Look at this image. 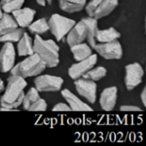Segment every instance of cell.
<instances>
[{
    "mask_svg": "<svg viewBox=\"0 0 146 146\" xmlns=\"http://www.w3.org/2000/svg\"><path fill=\"white\" fill-rule=\"evenodd\" d=\"M26 80L18 75H11L7 79V86L2 96H0V104L8 111L15 110L21 105L24 98V89L27 87Z\"/></svg>",
    "mask_w": 146,
    "mask_h": 146,
    "instance_id": "obj_1",
    "label": "cell"
},
{
    "mask_svg": "<svg viewBox=\"0 0 146 146\" xmlns=\"http://www.w3.org/2000/svg\"><path fill=\"white\" fill-rule=\"evenodd\" d=\"M33 52L44 62L46 68H55L59 62V46L52 39H43L40 35H35Z\"/></svg>",
    "mask_w": 146,
    "mask_h": 146,
    "instance_id": "obj_2",
    "label": "cell"
},
{
    "mask_svg": "<svg viewBox=\"0 0 146 146\" xmlns=\"http://www.w3.org/2000/svg\"><path fill=\"white\" fill-rule=\"evenodd\" d=\"M46 66L42 59L35 53L27 56L23 61L18 62L9 71L11 75H18L24 79L39 75Z\"/></svg>",
    "mask_w": 146,
    "mask_h": 146,
    "instance_id": "obj_3",
    "label": "cell"
},
{
    "mask_svg": "<svg viewBox=\"0 0 146 146\" xmlns=\"http://www.w3.org/2000/svg\"><path fill=\"white\" fill-rule=\"evenodd\" d=\"M51 33L57 41H62L69 30L76 23L74 20L67 18L59 14H53L48 21Z\"/></svg>",
    "mask_w": 146,
    "mask_h": 146,
    "instance_id": "obj_4",
    "label": "cell"
},
{
    "mask_svg": "<svg viewBox=\"0 0 146 146\" xmlns=\"http://www.w3.org/2000/svg\"><path fill=\"white\" fill-rule=\"evenodd\" d=\"M63 79L50 74L38 75L34 80L35 88L40 92H56L61 90Z\"/></svg>",
    "mask_w": 146,
    "mask_h": 146,
    "instance_id": "obj_5",
    "label": "cell"
},
{
    "mask_svg": "<svg viewBox=\"0 0 146 146\" xmlns=\"http://www.w3.org/2000/svg\"><path fill=\"white\" fill-rule=\"evenodd\" d=\"M93 49L106 60H117L123 56L122 46L117 39L111 42L96 44Z\"/></svg>",
    "mask_w": 146,
    "mask_h": 146,
    "instance_id": "obj_6",
    "label": "cell"
},
{
    "mask_svg": "<svg viewBox=\"0 0 146 146\" xmlns=\"http://www.w3.org/2000/svg\"><path fill=\"white\" fill-rule=\"evenodd\" d=\"M125 85L127 90H133L141 84L145 71L139 63L133 62L127 65L125 67Z\"/></svg>",
    "mask_w": 146,
    "mask_h": 146,
    "instance_id": "obj_7",
    "label": "cell"
},
{
    "mask_svg": "<svg viewBox=\"0 0 146 146\" xmlns=\"http://www.w3.org/2000/svg\"><path fill=\"white\" fill-rule=\"evenodd\" d=\"M74 86L78 93L85 98L89 103L94 104L97 101L98 86L95 81L79 78L74 80Z\"/></svg>",
    "mask_w": 146,
    "mask_h": 146,
    "instance_id": "obj_8",
    "label": "cell"
},
{
    "mask_svg": "<svg viewBox=\"0 0 146 146\" xmlns=\"http://www.w3.org/2000/svg\"><path fill=\"white\" fill-rule=\"evenodd\" d=\"M97 62H98V56L96 54H92L87 58L79 61L76 63H74L68 68L69 77L74 80L81 78L84 74H86L91 68H94Z\"/></svg>",
    "mask_w": 146,
    "mask_h": 146,
    "instance_id": "obj_9",
    "label": "cell"
},
{
    "mask_svg": "<svg viewBox=\"0 0 146 146\" xmlns=\"http://www.w3.org/2000/svg\"><path fill=\"white\" fill-rule=\"evenodd\" d=\"M15 62V50L12 43L6 42L0 50V72L8 73L14 67Z\"/></svg>",
    "mask_w": 146,
    "mask_h": 146,
    "instance_id": "obj_10",
    "label": "cell"
},
{
    "mask_svg": "<svg viewBox=\"0 0 146 146\" xmlns=\"http://www.w3.org/2000/svg\"><path fill=\"white\" fill-rule=\"evenodd\" d=\"M86 35H87L86 25L82 21L76 22L66 35L67 44H68L69 47H71L74 44L83 43L85 39H86Z\"/></svg>",
    "mask_w": 146,
    "mask_h": 146,
    "instance_id": "obj_11",
    "label": "cell"
},
{
    "mask_svg": "<svg viewBox=\"0 0 146 146\" xmlns=\"http://www.w3.org/2000/svg\"><path fill=\"white\" fill-rule=\"evenodd\" d=\"M118 89L116 86H110L105 88L99 98V104L101 108L104 111H111L114 110L117 101Z\"/></svg>",
    "mask_w": 146,
    "mask_h": 146,
    "instance_id": "obj_12",
    "label": "cell"
},
{
    "mask_svg": "<svg viewBox=\"0 0 146 146\" xmlns=\"http://www.w3.org/2000/svg\"><path fill=\"white\" fill-rule=\"evenodd\" d=\"M62 96L67 101L68 106L70 107L71 111H92V108H91L85 102L80 100L76 95L71 92L68 89H64L61 92Z\"/></svg>",
    "mask_w": 146,
    "mask_h": 146,
    "instance_id": "obj_13",
    "label": "cell"
},
{
    "mask_svg": "<svg viewBox=\"0 0 146 146\" xmlns=\"http://www.w3.org/2000/svg\"><path fill=\"white\" fill-rule=\"evenodd\" d=\"M36 15V11L31 8H21L12 12V16L15 20L18 27L25 28L27 27L33 21Z\"/></svg>",
    "mask_w": 146,
    "mask_h": 146,
    "instance_id": "obj_14",
    "label": "cell"
},
{
    "mask_svg": "<svg viewBox=\"0 0 146 146\" xmlns=\"http://www.w3.org/2000/svg\"><path fill=\"white\" fill-rule=\"evenodd\" d=\"M118 4L119 0H102V2L96 9L92 17L96 20L102 19L113 12L114 9L118 6Z\"/></svg>",
    "mask_w": 146,
    "mask_h": 146,
    "instance_id": "obj_15",
    "label": "cell"
},
{
    "mask_svg": "<svg viewBox=\"0 0 146 146\" xmlns=\"http://www.w3.org/2000/svg\"><path fill=\"white\" fill-rule=\"evenodd\" d=\"M81 21L86 25L87 27V35L86 39L88 41V44L92 47V49L94 48L95 44H97L96 41V34L98 30V20H96L93 17H85L81 19Z\"/></svg>",
    "mask_w": 146,
    "mask_h": 146,
    "instance_id": "obj_16",
    "label": "cell"
},
{
    "mask_svg": "<svg viewBox=\"0 0 146 146\" xmlns=\"http://www.w3.org/2000/svg\"><path fill=\"white\" fill-rule=\"evenodd\" d=\"M17 52L20 56H27L33 54V42L26 32L19 39L17 44Z\"/></svg>",
    "mask_w": 146,
    "mask_h": 146,
    "instance_id": "obj_17",
    "label": "cell"
},
{
    "mask_svg": "<svg viewBox=\"0 0 146 146\" xmlns=\"http://www.w3.org/2000/svg\"><path fill=\"white\" fill-rule=\"evenodd\" d=\"M86 0H59V8L67 13H75L84 9Z\"/></svg>",
    "mask_w": 146,
    "mask_h": 146,
    "instance_id": "obj_18",
    "label": "cell"
},
{
    "mask_svg": "<svg viewBox=\"0 0 146 146\" xmlns=\"http://www.w3.org/2000/svg\"><path fill=\"white\" fill-rule=\"evenodd\" d=\"M70 50L73 53L75 61L79 62L84 60L92 54V49L88 44L80 43L70 47Z\"/></svg>",
    "mask_w": 146,
    "mask_h": 146,
    "instance_id": "obj_19",
    "label": "cell"
},
{
    "mask_svg": "<svg viewBox=\"0 0 146 146\" xmlns=\"http://www.w3.org/2000/svg\"><path fill=\"white\" fill-rule=\"evenodd\" d=\"M121 38V33L115 28L110 27L108 29L98 30L96 34V41L99 43L111 42Z\"/></svg>",
    "mask_w": 146,
    "mask_h": 146,
    "instance_id": "obj_20",
    "label": "cell"
},
{
    "mask_svg": "<svg viewBox=\"0 0 146 146\" xmlns=\"http://www.w3.org/2000/svg\"><path fill=\"white\" fill-rule=\"evenodd\" d=\"M18 27V25L12 15L9 13H3L0 17V36L6 34Z\"/></svg>",
    "mask_w": 146,
    "mask_h": 146,
    "instance_id": "obj_21",
    "label": "cell"
},
{
    "mask_svg": "<svg viewBox=\"0 0 146 146\" xmlns=\"http://www.w3.org/2000/svg\"><path fill=\"white\" fill-rule=\"evenodd\" d=\"M29 32L33 34L41 35L45 33L50 30L49 23L46 18H40L35 21H33L28 27H27Z\"/></svg>",
    "mask_w": 146,
    "mask_h": 146,
    "instance_id": "obj_22",
    "label": "cell"
},
{
    "mask_svg": "<svg viewBox=\"0 0 146 146\" xmlns=\"http://www.w3.org/2000/svg\"><path fill=\"white\" fill-rule=\"evenodd\" d=\"M106 74H107V69L102 66H99L95 68H92L90 70H88L86 74H84L82 75V78L96 82V81L100 80L103 78H104L106 76Z\"/></svg>",
    "mask_w": 146,
    "mask_h": 146,
    "instance_id": "obj_23",
    "label": "cell"
},
{
    "mask_svg": "<svg viewBox=\"0 0 146 146\" xmlns=\"http://www.w3.org/2000/svg\"><path fill=\"white\" fill-rule=\"evenodd\" d=\"M39 92L35 88V87H32L29 89V91L24 94V98L21 103V105L23 106V109L26 110H28L29 107L34 103L36 102L38 98H40L39 96Z\"/></svg>",
    "mask_w": 146,
    "mask_h": 146,
    "instance_id": "obj_24",
    "label": "cell"
},
{
    "mask_svg": "<svg viewBox=\"0 0 146 146\" xmlns=\"http://www.w3.org/2000/svg\"><path fill=\"white\" fill-rule=\"evenodd\" d=\"M24 33H25L24 28L17 27L16 29H15V30H13V31H11V32H9V33H8L6 34H3V35L0 36V42H2V43L18 42Z\"/></svg>",
    "mask_w": 146,
    "mask_h": 146,
    "instance_id": "obj_25",
    "label": "cell"
},
{
    "mask_svg": "<svg viewBox=\"0 0 146 146\" xmlns=\"http://www.w3.org/2000/svg\"><path fill=\"white\" fill-rule=\"evenodd\" d=\"M25 0H9L8 2H0L1 9L4 13H12L13 11L21 9L23 6Z\"/></svg>",
    "mask_w": 146,
    "mask_h": 146,
    "instance_id": "obj_26",
    "label": "cell"
},
{
    "mask_svg": "<svg viewBox=\"0 0 146 146\" xmlns=\"http://www.w3.org/2000/svg\"><path fill=\"white\" fill-rule=\"evenodd\" d=\"M47 110V104L44 99L38 98L36 102H34L28 109L29 111H45Z\"/></svg>",
    "mask_w": 146,
    "mask_h": 146,
    "instance_id": "obj_27",
    "label": "cell"
},
{
    "mask_svg": "<svg viewBox=\"0 0 146 146\" xmlns=\"http://www.w3.org/2000/svg\"><path fill=\"white\" fill-rule=\"evenodd\" d=\"M102 2V0H91L89 3H86V6H85V9L88 15V16L92 17L93 14L96 10V9L98 8V6L99 5V3Z\"/></svg>",
    "mask_w": 146,
    "mask_h": 146,
    "instance_id": "obj_28",
    "label": "cell"
},
{
    "mask_svg": "<svg viewBox=\"0 0 146 146\" xmlns=\"http://www.w3.org/2000/svg\"><path fill=\"white\" fill-rule=\"evenodd\" d=\"M121 111L123 112H139V111H142V110L135 105H122L120 108Z\"/></svg>",
    "mask_w": 146,
    "mask_h": 146,
    "instance_id": "obj_29",
    "label": "cell"
},
{
    "mask_svg": "<svg viewBox=\"0 0 146 146\" xmlns=\"http://www.w3.org/2000/svg\"><path fill=\"white\" fill-rule=\"evenodd\" d=\"M53 111H71L70 107L68 106V104H66L64 103H59L56 104L54 108L52 109Z\"/></svg>",
    "mask_w": 146,
    "mask_h": 146,
    "instance_id": "obj_30",
    "label": "cell"
},
{
    "mask_svg": "<svg viewBox=\"0 0 146 146\" xmlns=\"http://www.w3.org/2000/svg\"><path fill=\"white\" fill-rule=\"evenodd\" d=\"M140 98H141V101H142V104L145 107L146 106V87H144L141 94H140Z\"/></svg>",
    "mask_w": 146,
    "mask_h": 146,
    "instance_id": "obj_31",
    "label": "cell"
},
{
    "mask_svg": "<svg viewBox=\"0 0 146 146\" xmlns=\"http://www.w3.org/2000/svg\"><path fill=\"white\" fill-rule=\"evenodd\" d=\"M38 4H39L40 6H45L46 3H48L49 4H51L52 3V0H35Z\"/></svg>",
    "mask_w": 146,
    "mask_h": 146,
    "instance_id": "obj_32",
    "label": "cell"
},
{
    "mask_svg": "<svg viewBox=\"0 0 146 146\" xmlns=\"http://www.w3.org/2000/svg\"><path fill=\"white\" fill-rule=\"evenodd\" d=\"M4 91V83L3 81V80L0 78V94L1 92H3Z\"/></svg>",
    "mask_w": 146,
    "mask_h": 146,
    "instance_id": "obj_33",
    "label": "cell"
},
{
    "mask_svg": "<svg viewBox=\"0 0 146 146\" xmlns=\"http://www.w3.org/2000/svg\"><path fill=\"white\" fill-rule=\"evenodd\" d=\"M2 15H3V10H2V9H1V5H0V17L2 16Z\"/></svg>",
    "mask_w": 146,
    "mask_h": 146,
    "instance_id": "obj_34",
    "label": "cell"
},
{
    "mask_svg": "<svg viewBox=\"0 0 146 146\" xmlns=\"http://www.w3.org/2000/svg\"><path fill=\"white\" fill-rule=\"evenodd\" d=\"M8 1H9V0H1L0 2L1 3H3V2H8Z\"/></svg>",
    "mask_w": 146,
    "mask_h": 146,
    "instance_id": "obj_35",
    "label": "cell"
},
{
    "mask_svg": "<svg viewBox=\"0 0 146 146\" xmlns=\"http://www.w3.org/2000/svg\"><path fill=\"white\" fill-rule=\"evenodd\" d=\"M0 107H1V104H0Z\"/></svg>",
    "mask_w": 146,
    "mask_h": 146,
    "instance_id": "obj_36",
    "label": "cell"
}]
</instances>
